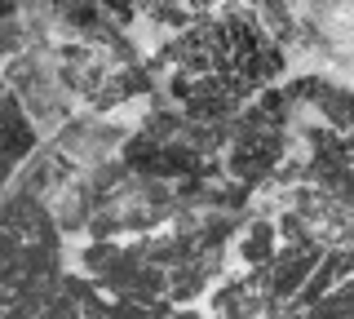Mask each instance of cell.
<instances>
[{
	"mask_svg": "<svg viewBox=\"0 0 354 319\" xmlns=\"http://www.w3.org/2000/svg\"><path fill=\"white\" fill-rule=\"evenodd\" d=\"M5 116H9V125H5V134H9L5 160H9V169H18V164L27 160V151H36V125L27 120V111H22V102H18L14 89L5 93Z\"/></svg>",
	"mask_w": 354,
	"mask_h": 319,
	"instance_id": "6da1fadb",
	"label": "cell"
},
{
	"mask_svg": "<svg viewBox=\"0 0 354 319\" xmlns=\"http://www.w3.org/2000/svg\"><path fill=\"white\" fill-rule=\"evenodd\" d=\"M239 257L248 262V266H266V262L274 257V226L270 222H252V230L243 235V244H239Z\"/></svg>",
	"mask_w": 354,
	"mask_h": 319,
	"instance_id": "7a4b0ae2",
	"label": "cell"
}]
</instances>
